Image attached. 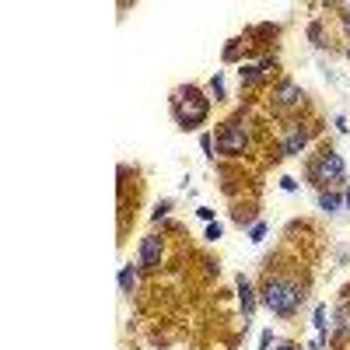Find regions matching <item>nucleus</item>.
<instances>
[{
    "instance_id": "9",
    "label": "nucleus",
    "mask_w": 350,
    "mask_h": 350,
    "mask_svg": "<svg viewBox=\"0 0 350 350\" xmlns=\"http://www.w3.org/2000/svg\"><path fill=\"white\" fill-rule=\"evenodd\" d=\"M239 301H242L245 323H249V319H252V312H256V295H252V287H249V280H245V277H239Z\"/></svg>"
},
{
    "instance_id": "19",
    "label": "nucleus",
    "mask_w": 350,
    "mask_h": 350,
    "mask_svg": "<svg viewBox=\"0 0 350 350\" xmlns=\"http://www.w3.org/2000/svg\"><path fill=\"white\" fill-rule=\"evenodd\" d=\"M196 214H200V217H203V221H214V211H211V207H200V211H196Z\"/></svg>"
},
{
    "instance_id": "17",
    "label": "nucleus",
    "mask_w": 350,
    "mask_h": 350,
    "mask_svg": "<svg viewBox=\"0 0 350 350\" xmlns=\"http://www.w3.org/2000/svg\"><path fill=\"white\" fill-rule=\"evenodd\" d=\"M270 343H273V333L267 329V333H262V336H259V350H270Z\"/></svg>"
},
{
    "instance_id": "21",
    "label": "nucleus",
    "mask_w": 350,
    "mask_h": 350,
    "mask_svg": "<svg viewBox=\"0 0 350 350\" xmlns=\"http://www.w3.org/2000/svg\"><path fill=\"white\" fill-rule=\"evenodd\" d=\"M277 350H301V347H298V343H280Z\"/></svg>"
},
{
    "instance_id": "18",
    "label": "nucleus",
    "mask_w": 350,
    "mask_h": 350,
    "mask_svg": "<svg viewBox=\"0 0 350 350\" xmlns=\"http://www.w3.org/2000/svg\"><path fill=\"white\" fill-rule=\"evenodd\" d=\"M168 207H172V203H168V200H165V203H158V211H154V221H161V217L168 214Z\"/></svg>"
},
{
    "instance_id": "4",
    "label": "nucleus",
    "mask_w": 350,
    "mask_h": 350,
    "mask_svg": "<svg viewBox=\"0 0 350 350\" xmlns=\"http://www.w3.org/2000/svg\"><path fill=\"white\" fill-rule=\"evenodd\" d=\"M245 126L242 123H224L217 130V151L221 154H245Z\"/></svg>"
},
{
    "instance_id": "22",
    "label": "nucleus",
    "mask_w": 350,
    "mask_h": 350,
    "mask_svg": "<svg viewBox=\"0 0 350 350\" xmlns=\"http://www.w3.org/2000/svg\"><path fill=\"white\" fill-rule=\"evenodd\" d=\"M343 211H350V189H347V196H343Z\"/></svg>"
},
{
    "instance_id": "2",
    "label": "nucleus",
    "mask_w": 350,
    "mask_h": 350,
    "mask_svg": "<svg viewBox=\"0 0 350 350\" xmlns=\"http://www.w3.org/2000/svg\"><path fill=\"white\" fill-rule=\"evenodd\" d=\"M172 112H175V123H179L183 130H196L203 120H207L211 102L203 98L200 88H183V92H175V98H172Z\"/></svg>"
},
{
    "instance_id": "20",
    "label": "nucleus",
    "mask_w": 350,
    "mask_h": 350,
    "mask_svg": "<svg viewBox=\"0 0 350 350\" xmlns=\"http://www.w3.org/2000/svg\"><path fill=\"white\" fill-rule=\"evenodd\" d=\"M323 343H326V340H323V336H315V343H312V347H308V350H323Z\"/></svg>"
},
{
    "instance_id": "5",
    "label": "nucleus",
    "mask_w": 350,
    "mask_h": 350,
    "mask_svg": "<svg viewBox=\"0 0 350 350\" xmlns=\"http://www.w3.org/2000/svg\"><path fill=\"white\" fill-rule=\"evenodd\" d=\"M161 252H165L161 239H158V235H148V239L140 242V256H137V267H144V270H158V267H161Z\"/></svg>"
},
{
    "instance_id": "13",
    "label": "nucleus",
    "mask_w": 350,
    "mask_h": 350,
    "mask_svg": "<svg viewBox=\"0 0 350 350\" xmlns=\"http://www.w3.org/2000/svg\"><path fill=\"white\" fill-rule=\"evenodd\" d=\"M224 235V224H217V221H211V228H207V242H217Z\"/></svg>"
},
{
    "instance_id": "15",
    "label": "nucleus",
    "mask_w": 350,
    "mask_h": 350,
    "mask_svg": "<svg viewBox=\"0 0 350 350\" xmlns=\"http://www.w3.org/2000/svg\"><path fill=\"white\" fill-rule=\"evenodd\" d=\"M211 88H214V95H217V98H224V77H221V74L211 81Z\"/></svg>"
},
{
    "instance_id": "1",
    "label": "nucleus",
    "mask_w": 350,
    "mask_h": 350,
    "mask_svg": "<svg viewBox=\"0 0 350 350\" xmlns=\"http://www.w3.org/2000/svg\"><path fill=\"white\" fill-rule=\"evenodd\" d=\"M305 301V291L298 280H291V277H270L267 287H262V305H267L273 315L280 319H291Z\"/></svg>"
},
{
    "instance_id": "11",
    "label": "nucleus",
    "mask_w": 350,
    "mask_h": 350,
    "mask_svg": "<svg viewBox=\"0 0 350 350\" xmlns=\"http://www.w3.org/2000/svg\"><path fill=\"white\" fill-rule=\"evenodd\" d=\"M319 207H323L326 214H336V211H343V203H340L336 193H319Z\"/></svg>"
},
{
    "instance_id": "10",
    "label": "nucleus",
    "mask_w": 350,
    "mask_h": 350,
    "mask_svg": "<svg viewBox=\"0 0 350 350\" xmlns=\"http://www.w3.org/2000/svg\"><path fill=\"white\" fill-rule=\"evenodd\" d=\"M133 287H137V270H133V262H130V267L120 270V291H123V295H130Z\"/></svg>"
},
{
    "instance_id": "7",
    "label": "nucleus",
    "mask_w": 350,
    "mask_h": 350,
    "mask_svg": "<svg viewBox=\"0 0 350 350\" xmlns=\"http://www.w3.org/2000/svg\"><path fill=\"white\" fill-rule=\"evenodd\" d=\"M273 67V56H262L259 64H242V70H239V77H242V88H252V84H259L262 77H267V70Z\"/></svg>"
},
{
    "instance_id": "8",
    "label": "nucleus",
    "mask_w": 350,
    "mask_h": 350,
    "mask_svg": "<svg viewBox=\"0 0 350 350\" xmlns=\"http://www.w3.org/2000/svg\"><path fill=\"white\" fill-rule=\"evenodd\" d=\"M277 109H295V105H301V98H305V92L295 84V81H284L280 88H277Z\"/></svg>"
},
{
    "instance_id": "3",
    "label": "nucleus",
    "mask_w": 350,
    "mask_h": 350,
    "mask_svg": "<svg viewBox=\"0 0 350 350\" xmlns=\"http://www.w3.org/2000/svg\"><path fill=\"white\" fill-rule=\"evenodd\" d=\"M343 175H347V165H343V158H340L333 148H326L323 154L308 165V179L319 186V193H323L326 186H340Z\"/></svg>"
},
{
    "instance_id": "14",
    "label": "nucleus",
    "mask_w": 350,
    "mask_h": 350,
    "mask_svg": "<svg viewBox=\"0 0 350 350\" xmlns=\"http://www.w3.org/2000/svg\"><path fill=\"white\" fill-rule=\"evenodd\" d=\"M267 239V224H252V231H249V242H262Z\"/></svg>"
},
{
    "instance_id": "16",
    "label": "nucleus",
    "mask_w": 350,
    "mask_h": 350,
    "mask_svg": "<svg viewBox=\"0 0 350 350\" xmlns=\"http://www.w3.org/2000/svg\"><path fill=\"white\" fill-rule=\"evenodd\" d=\"M280 189H284V193H295V189H298V183L291 179V175H284V179H280Z\"/></svg>"
},
{
    "instance_id": "6",
    "label": "nucleus",
    "mask_w": 350,
    "mask_h": 350,
    "mask_svg": "<svg viewBox=\"0 0 350 350\" xmlns=\"http://www.w3.org/2000/svg\"><path fill=\"white\" fill-rule=\"evenodd\" d=\"M305 144H308V130L305 126H291L287 137H284V144H280V154L284 158H295V154L305 151Z\"/></svg>"
},
{
    "instance_id": "12",
    "label": "nucleus",
    "mask_w": 350,
    "mask_h": 350,
    "mask_svg": "<svg viewBox=\"0 0 350 350\" xmlns=\"http://www.w3.org/2000/svg\"><path fill=\"white\" fill-rule=\"evenodd\" d=\"M315 329H319V336L326 340V305H319V308H315Z\"/></svg>"
}]
</instances>
